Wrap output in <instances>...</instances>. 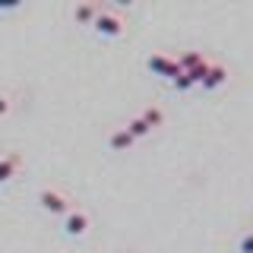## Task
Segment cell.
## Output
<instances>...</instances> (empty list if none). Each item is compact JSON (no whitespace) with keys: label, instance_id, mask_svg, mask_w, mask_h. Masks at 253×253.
I'll return each mask as SVG.
<instances>
[{"label":"cell","instance_id":"obj_13","mask_svg":"<svg viewBox=\"0 0 253 253\" xmlns=\"http://www.w3.org/2000/svg\"><path fill=\"white\" fill-rule=\"evenodd\" d=\"M13 111V95L10 92H0V117H6Z\"/></svg>","mask_w":253,"mask_h":253},{"label":"cell","instance_id":"obj_1","mask_svg":"<svg viewBox=\"0 0 253 253\" xmlns=\"http://www.w3.org/2000/svg\"><path fill=\"white\" fill-rule=\"evenodd\" d=\"M95 35H101V38H108V42H114V38H121L124 32H126V22H124V16L117 13V10H111V6H101V13H98V19H95Z\"/></svg>","mask_w":253,"mask_h":253},{"label":"cell","instance_id":"obj_7","mask_svg":"<svg viewBox=\"0 0 253 253\" xmlns=\"http://www.w3.org/2000/svg\"><path fill=\"white\" fill-rule=\"evenodd\" d=\"M228 76H231V73H228V67H225V63L212 60V63H209V73H206V79L200 83V85H203V92H218L221 85L228 83Z\"/></svg>","mask_w":253,"mask_h":253},{"label":"cell","instance_id":"obj_10","mask_svg":"<svg viewBox=\"0 0 253 253\" xmlns=\"http://www.w3.org/2000/svg\"><path fill=\"white\" fill-rule=\"evenodd\" d=\"M126 133H130L133 139H146L149 133H152V126H149V124L136 114V117H130V121H126Z\"/></svg>","mask_w":253,"mask_h":253},{"label":"cell","instance_id":"obj_4","mask_svg":"<svg viewBox=\"0 0 253 253\" xmlns=\"http://www.w3.org/2000/svg\"><path fill=\"white\" fill-rule=\"evenodd\" d=\"M60 228H63L67 237H83V234H89V228H92V215L85 209H76V206H73V212L63 218Z\"/></svg>","mask_w":253,"mask_h":253},{"label":"cell","instance_id":"obj_6","mask_svg":"<svg viewBox=\"0 0 253 253\" xmlns=\"http://www.w3.org/2000/svg\"><path fill=\"white\" fill-rule=\"evenodd\" d=\"M101 6H105V3H98V0H79V3L73 6V22H76V26H95Z\"/></svg>","mask_w":253,"mask_h":253},{"label":"cell","instance_id":"obj_5","mask_svg":"<svg viewBox=\"0 0 253 253\" xmlns=\"http://www.w3.org/2000/svg\"><path fill=\"white\" fill-rule=\"evenodd\" d=\"M22 168H26L22 152H0V187H6L13 177H19Z\"/></svg>","mask_w":253,"mask_h":253},{"label":"cell","instance_id":"obj_2","mask_svg":"<svg viewBox=\"0 0 253 253\" xmlns=\"http://www.w3.org/2000/svg\"><path fill=\"white\" fill-rule=\"evenodd\" d=\"M38 206H42L44 212H51V215H57V218H67L70 212H73L70 196L60 193V190H54V187H42V190H38Z\"/></svg>","mask_w":253,"mask_h":253},{"label":"cell","instance_id":"obj_12","mask_svg":"<svg viewBox=\"0 0 253 253\" xmlns=\"http://www.w3.org/2000/svg\"><path fill=\"white\" fill-rule=\"evenodd\" d=\"M174 92H190V89H193V85H196V79L193 76H190V73H180L177 79H174Z\"/></svg>","mask_w":253,"mask_h":253},{"label":"cell","instance_id":"obj_11","mask_svg":"<svg viewBox=\"0 0 253 253\" xmlns=\"http://www.w3.org/2000/svg\"><path fill=\"white\" fill-rule=\"evenodd\" d=\"M139 117H142V121H146L149 126H152V130L165 124V111L158 108V105H149V108H142V114H139Z\"/></svg>","mask_w":253,"mask_h":253},{"label":"cell","instance_id":"obj_14","mask_svg":"<svg viewBox=\"0 0 253 253\" xmlns=\"http://www.w3.org/2000/svg\"><path fill=\"white\" fill-rule=\"evenodd\" d=\"M237 250H241V253H253V231L241 237V244H237Z\"/></svg>","mask_w":253,"mask_h":253},{"label":"cell","instance_id":"obj_9","mask_svg":"<svg viewBox=\"0 0 253 253\" xmlns=\"http://www.w3.org/2000/svg\"><path fill=\"white\" fill-rule=\"evenodd\" d=\"M177 63H180V73H187V70L203 67V63H206V54H203V51H184V54L177 57Z\"/></svg>","mask_w":253,"mask_h":253},{"label":"cell","instance_id":"obj_15","mask_svg":"<svg viewBox=\"0 0 253 253\" xmlns=\"http://www.w3.org/2000/svg\"><path fill=\"white\" fill-rule=\"evenodd\" d=\"M126 253H136V250H126Z\"/></svg>","mask_w":253,"mask_h":253},{"label":"cell","instance_id":"obj_8","mask_svg":"<svg viewBox=\"0 0 253 253\" xmlns=\"http://www.w3.org/2000/svg\"><path fill=\"white\" fill-rule=\"evenodd\" d=\"M133 142L136 139L126 133V126H117L108 133V149H114V152H126V149H133Z\"/></svg>","mask_w":253,"mask_h":253},{"label":"cell","instance_id":"obj_3","mask_svg":"<svg viewBox=\"0 0 253 253\" xmlns=\"http://www.w3.org/2000/svg\"><path fill=\"white\" fill-rule=\"evenodd\" d=\"M146 67L152 70L155 76H162V79H171V83L180 76V63H177V57H168V54H158V51L146 57Z\"/></svg>","mask_w":253,"mask_h":253}]
</instances>
